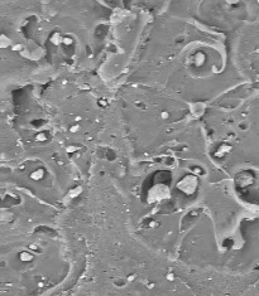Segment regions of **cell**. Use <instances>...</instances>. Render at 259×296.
Returning <instances> with one entry per match:
<instances>
[{
  "label": "cell",
  "mask_w": 259,
  "mask_h": 296,
  "mask_svg": "<svg viewBox=\"0 0 259 296\" xmlns=\"http://www.w3.org/2000/svg\"><path fill=\"white\" fill-rule=\"evenodd\" d=\"M166 10L153 15L124 83L159 88L196 107H206L238 88V62L225 32ZM123 83V85H124Z\"/></svg>",
  "instance_id": "cell-1"
}]
</instances>
